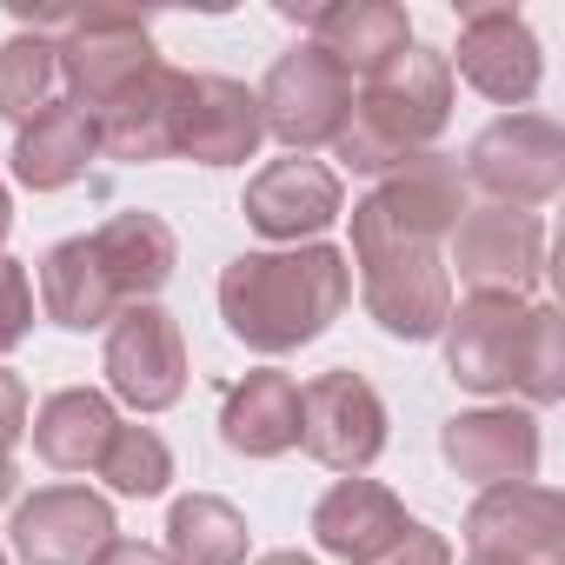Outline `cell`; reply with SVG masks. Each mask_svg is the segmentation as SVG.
Returning <instances> with one entry per match:
<instances>
[{"label":"cell","instance_id":"36","mask_svg":"<svg viewBox=\"0 0 565 565\" xmlns=\"http://www.w3.org/2000/svg\"><path fill=\"white\" fill-rule=\"evenodd\" d=\"M8 226H14V200H8V186H0V239H8Z\"/></svg>","mask_w":565,"mask_h":565},{"label":"cell","instance_id":"14","mask_svg":"<svg viewBox=\"0 0 565 565\" xmlns=\"http://www.w3.org/2000/svg\"><path fill=\"white\" fill-rule=\"evenodd\" d=\"M446 67H459V81H466L472 94L499 100V107H525V100L539 94V81H545L539 34H532L525 14H512V8H479V14H466L459 54H452Z\"/></svg>","mask_w":565,"mask_h":565},{"label":"cell","instance_id":"28","mask_svg":"<svg viewBox=\"0 0 565 565\" xmlns=\"http://www.w3.org/2000/svg\"><path fill=\"white\" fill-rule=\"evenodd\" d=\"M512 393H525L532 406L565 399V320L552 307L525 313V340H519V360H512Z\"/></svg>","mask_w":565,"mask_h":565},{"label":"cell","instance_id":"34","mask_svg":"<svg viewBox=\"0 0 565 565\" xmlns=\"http://www.w3.org/2000/svg\"><path fill=\"white\" fill-rule=\"evenodd\" d=\"M14 479H21V472H14V446H0V505L14 499Z\"/></svg>","mask_w":565,"mask_h":565},{"label":"cell","instance_id":"12","mask_svg":"<svg viewBox=\"0 0 565 565\" xmlns=\"http://www.w3.org/2000/svg\"><path fill=\"white\" fill-rule=\"evenodd\" d=\"M466 545L479 558L512 565H565V499L539 479L525 486H486L466 512Z\"/></svg>","mask_w":565,"mask_h":565},{"label":"cell","instance_id":"3","mask_svg":"<svg viewBox=\"0 0 565 565\" xmlns=\"http://www.w3.org/2000/svg\"><path fill=\"white\" fill-rule=\"evenodd\" d=\"M466 213V173L446 153H413L353 206V259L393 246H439Z\"/></svg>","mask_w":565,"mask_h":565},{"label":"cell","instance_id":"13","mask_svg":"<svg viewBox=\"0 0 565 565\" xmlns=\"http://www.w3.org/2000/svg\"><path fill=\"white\" fill-rule=\"evenodd\" d=\"M246 226L279 239V246H313L340 213H347V193H340V173L294 153V160H273L246 180V200H239Z\"/></svg>","mask_w":565,"mask_h":565},{"label":"cell","instance_id":"21","mask_svg":"<svg viewBox=\"0 0 565 565\" xmlns=\"http://www.w3.org/2000/svg\"><path fill=\"white\" fill-rule=\"evenodd\" d=\"M220 439L246 459H279V452H294L300 446V380L294 373H246L226 406H220Z\"/></svg>","mask_w":565,"mask_h":565},{"label":"cell","instance_id":"1","mask_svg":"<svg viewBox=\"0 0 565 565\" xmlns=\"http://www.w3.org/2000/svg\"><path fill=\"white\" fill-rule=\"evenodd\" d=\"M353 300V259L327 239L313 246H273L239 253L220 273V320L239 347L279 360L313 347Z\"/></svg>","mask_w":565,"mask_h":565},{"label":"cell","instance_id":"16","mask_svg":"<svg viewBox=\"0 0 565 565\" xmlns=\"http://www.w3.org/2000/svg\"><path fill=\"white\" fill-rule=\"evenodd\" d=\"M525 300L512 294H472L446 313L439 340H446V373L466 393H512V360L525 340Z\"/></svg>","mask_w":565,"mask_h":565},{"label":"cell","instance_id":"23","mask_svg":"<svg viewBox=\"0 0 565 565\" xmlns=\"http://www.w3.org/2000/svg\"><path fill=\"white\" fill-rule=\"evenodd\" d=\"M41 313H47L54 327H67V333H100V327H114L120 294H114L107 266L94 259L87 233L41 253Z\"/></svg>","mask_w":565,"mask_h":565},{"label":"cell","instance_id":"9","mask_svg":"<svg viewBox=\"0 0 565 565\" xmlns=\"http://www.w3.org/2000/svg\"><path fill=\"white\" fill-rule=\"evenodd\" d=\"M100 373H107V393H114L120 406H134V413H167V406L186 393V347H180L173 313H160L153 300L120 307L114 327H107Z\"/></svg>","mask_w":565,"mask_h":565},{"label":"cell","instance_id":"29","mask_svg":"<svg viewBox=\"0 0 565 565\" xmlns=\"http://www.w3.org/2000/svg\"><path fill=\"white\" fill-rule=\"evenodd\" d=\"M94 472H100L114 492H127V499H160L167 479H173V452H167V439H160L153 426H120L114 446H107V459H100Z\"/></svg>","mask_w":565,"mask_h":565},{"label":"cell","instance_id":"6","mask_svg":"<svg viewBox=\"0 0 565 565\" xmlns=\"http://www.w3.org/2000/svg\"><path fill=\"white\" fill-rule=\"evenodd\" d=\"M446 273H459L472 294L525 300L545 279V220L525 213V206H466L459 226H452Z\"/></svg>","mask_w":565,"mask_h":565},{"label":"cell","instance_id":"7","mask_svg":"<svg viewBox=\"0 0 565 565\" xmlns=\"http://www.w3.org/2000/svg\"><path fill=\"white\" fill-rule=\"evenodd\" d=\"M300 446H307L320 466L360 479V472L386 452V399H380L353 366L313 373V380L300 386Z\"/></svg>","mask_w":565,"mask_h":565},{"label":"cell","instance_id":"35","mask_svg":"<svg viewBox=\"0 0 565 565\" xmlns=\"http://www.w3.org/2000/svg\"><path fill=\"white\" fill-rule=\"evenodd\" d=\"M259 565H320V558H307V552H266Z\"/></svg>","mask_w":565,"mask_h":565},{"label":"cell","instance_id":"32","mask_svg":"<svg viewBox=\"0 0 565 565\" xmlns=\"http://www.w3.org/2000/svg\"><path fill=\"white\" fill-rule=\"evenodd\" d=\"M28 386H21V373H8L0 366V446H14L21 433H28Z\"/></svg>","mask_w":565,"mask_h":565},{"label":"cell","instance_id":"27","mask_svg":"<svg viewBox=\"0 0 565 565\" xmlns=\"http://www.w3.org/2000/svg\"><path fill=\"white\" fill-rule=\"evenodd\" d=\"M61 94V54H54V34H34L21 28L8 47H0V120L28 127L34 114H47Z\"/></svg>","mask_w":565,"mask_h":565},{"label":"cell","instance_id":"25","mask_svg":"<svg viewBox=\"0 0 565 565\" xmlns=\"http://www.w3.org/2000/svg\"><path fill=\"white\" fill-rule=\"evenodd\" d=\"M173 94H180V67H153V74H140L100 120H94V134H100V153L107 160H127V167H140V160H167L173 147H167V120H173Z\"/></svg>","mask_w":565,"mask_h":565},{"label":"cell","instance_id":"30","mask_svg":"<svg viewBox=\"0 0 565 565\" xmlns=\"http://www.w3.org/2000/svg\"><path fill=\"white\" fill-rule=\"evenodd\" d=\"M34 333V279L21 259L0 253V353H14Z\"/></svg>","mask_w":565,"mask_h":565},{"label":"cell","instance_id":"10","mask_svg":"<svg viewBox=\"0 0 565 565\" xmlns=\"http://www.w3.org/2000/svg\"><path fill=\"white\" fill-rule=\"evenodd\" d=\"M266 140L259 127V100L253 87L226 81V74H180V94H173V120H167V147L180 160H200V167H239L253 160Z\"/></svg>","mask_w":565,"mask_h":565},{"label":"cell","instance_id":"17","mask_svg":"<svg viewBox=\"0 0 565 565\" xmlns=\"http://www.w3.org/2000/svg\"><path fill=\"white\" fill-rule=\"evenodd\" d=\"M439 452L472 486H525L539 472V419L512 406H479V413L446 419Z\"/></svg>","mask_w":565,"mask_h":565},{"label":"cell","instance_id":"2","mask_svg":"<svg viewBox=\"0 0 565 565\" xmlns=\"http://www.w3.org/2000/svg\"><path fill=\"white\" fill-rule=\"evenodd\" d=\"M452 120V67L433 47H406L399 61H386L380 74H366V87L353 94V114L333 140V153L353 173H393L413 153H433V140Z\"/></svg>","mask_w":565,"mask_h":565},{"label":"cell","instance_id":"37","mask_svg":"<svg viewBox=\"0 0 565 565\" xmlns=\"http://www.w3.org/2000/svg\"><path fill=\"white\" fill-rule=\"evenodd\" d=\"M466 565H512V558H479V552H472V558H466Z\"/></svg>","mask_w":565,"mask_h":565},{"label":"cell","instance_id":"4","mask_svg":"<svg viewBox=\"0 0 565 565\" xmlns=\"http://www.w3.org/2000/svg\"><path fill=\"white\" fill-rule=\"evenodd\" d=\"M253 100H259V127L273 140H287L294 153L333 147L340 127H347V114H353V74L327 47L300 41V47H287L266 67V87Z\"/></svg>","mask_w":565,"mask_h":565},{"label":"cell","instance_id":"20","mask_svg":"<svg viewBox=\"0 0 565 565\" xmlns=\"http://www.w3.org/2000/svg\"><path fill=\"white\" fill-rule=\"evenodd\" d=\"M406 505L380 486V479H340L320 505H313V539L320 552L347 558V565H373L399 532H406Z\"/></svg>","mask_w":565,"mask_h":565},{"label":"cell","instance_id":"18","mask_svg":"<svg viewBox=\"0 0 565 565\" xmlns=\"http://www.w3.org/2000/svg\"><path fill=\"white\" fill-rule=\"evenodd\" d=\"M287 14L307 21L313 47H327L360 81L413 47V21H406V8H393V0H327V8H294L287 0Z\"/></svg>","mask_w":565,"mask_h":565},{"label":"cell","instance_id":"33","mask_svg":"<svg viewBox=\"0 0 565 565\" xmlns=\"http://www.w3.org/2000/svg\"><path fill=\"white\" fill-rule=\"evenodd\" d=\"M94 565H173V558H167L160 545H140V539H114V545H107Z\"/></svg>","mask_w":565,"mask_h":565},{"label":"cell","instance_id":"24","mask_svg":"<svg viewBox=\"0 0 565 565\" xmlns=\"http://www.w3.org/2000/svg\"><path fill=\"white\" fill-rule=\"evenodd\" d=\"M100 153V134L94 120L74 107V100H54L47 114H34L14 140V180L34 186V193H61L87 173V160Z\"/></svg>","mask_w":565,"mask_h":565},{"label":"cell","instance_id":"31","mask_svg":"<svg viewBox=\"0 0 565 565\" xmlns=\"http://www.w3.org/2000/svg\"><path fill=\"white\" fill-rule=\"evenodd\" d=\"M373 565H452V545H446L433 525H419V519H413V525H406L380 558H373Z\"/></svg>","mask_w":565,"mask_h":565},{"label":"cell","instance_id":"15","mask_svg":"<svg viewBox=\"0 0 565 565\" xmlns=\"http://www.w3.org/2000/svg\"><path fill=\"white\" fill-rule=\"evenodd\" d=\"M14 552L28 565H94L120 532H114V505L87 486H47L34 499H21L14 525H8Z\"/></svg>","mask_w":565,"mask_h":565},{"label":"cell","instance_id":"11","mask_svg":"<svg viewBox=\"0 0 565 565\" xmlns=\"http://www.w3.org/2000/svg\"><path fill=\"white\" fill-rule=\"evenodd\" d=\"M360 300L393 340H433L452 313V273L439 246H393L360 259Z\"/></svg>","mask_w":565,"mask_h":565},{"label":"cell","instance_id":"5","mask_svg":"<svg viewBox=\"0 0 565 565\" xmlns=\"http://www.w3.org/2000/svg\"><path fill=\"white\" fill-rule=\"evenodd\" d=\"M54 54H61V87L74 94V107H81L87 120H100L140 74L160 67L147 21H140V14H114V8H100V14H67L61 34H54Z\"/></svg>","mask_w":565,"mask_h":565},{"label":"cell","instance_id":"8","mask_svg":"<svg viewBox=\"0 0 565 565\" xmlns=\"http://www.w3.org/2000/svg\"><path fill=\"white\" fill-rule=\"evenodd\" d=\"M466 180L486 186L492 206H545L565 186V134L545 114H505L472 140Z\"/></svg>","mask_w":565,"mask_h":565},{"label":"cell","instance_id":"22","mask_svg":"<svg viewBox=\"0 0 565 565\" xmlns=\"http://www.w3.org/2000/svg\"><path fill=\"white\" fill-rule=\"evenodd\" d=\"M28 433H34V452L54 472H94L107 459L114 433H120V413L94 386H61L54 399H41V413L28 419Z\"/></svg>","mask_w":565,"mask_h":565},{"label":"cell","instance_id":"38","mask_svg":"<svg viewBox=\"0 0 565 565\" xmlns=\"http://www.w3.org/2000/svg\"><path fill=\"white\" fill-rule=\"evenodd\" d=\"M0 565H8V545H0Z\"/></svg>","mask_w":565,"mask_h":565},{"label":"cell","instance_id":"19","mask_svg":"<svg viewBox=\"0 0 565 565\" xmlns=\"http://www.w3.org/2000/svg\"><path fill=\"white\" fill-rule=\"evenodd\" d=\"M87 246H94V259L107 266L120 307L153 300L167 279H173V266H180V239H173V226H167L160 213H140V206L100 220V226L87 233Z\"/></svg>","mask_w":565,"mask_h":565},{"label":"cell","instance_id":"26","mask_svg":"<svg viewBox=\"0 0 565 565\" xmlns=\"http://www.w3.org/2000/svg\"><path fill=\"white\" fill-rule=\"evenodd\" d=\"M167 558L173 565H246V519L220 492H186L167 512Z\"/></svg>","mask_w":565,"mask_h":565}]
</instances>
